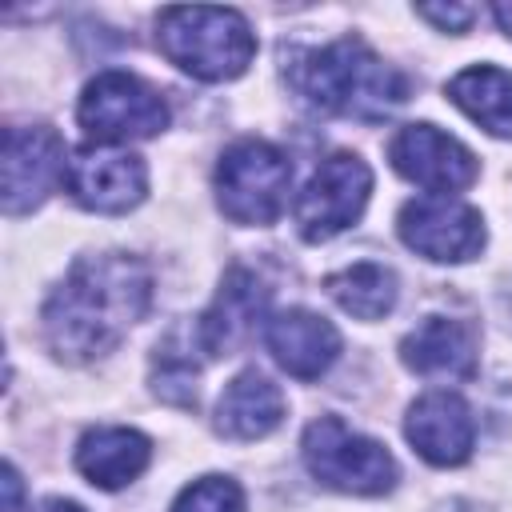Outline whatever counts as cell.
<instances>
[{
	"label": "cell",
	"instance_id": "6da1fadb",
	"mask_svg": "<svg viewBox=\"0 0 512 512\" xmlns=\"http://www.w3.org/2000/svg\"><path fill=\"white\" fill-rule=\"evenodd\" d=\"M152 308V268L128 252L84 256L44 300L40 324L52 356L68 364L112 352Z\"/></svg>",
	"mask_w": 512,
	"mask_h": 512
},
{
	"label": "cell",
	"instance_id": "7a4b0ae2",
	"mask_svg": "<svg viewBox=\"0 0 512 512\" xmlns=\"http://www.w3.org/2000/svg\"><path fill=\"white\" fill-rule=\"evenodd\" d=\"M292 84L312 108L348 120H384L408 100V76L356 36L304 52L292 68Z\"/></svg>",
	"mask_w": 512,
	"mask_h": 512
},
{
	"label": "cell",
	"instance_id": "3957f363",
	"mask_svg": "<svg viewBox=\"0 0 512 512\" xmlns=\"http://www.w3.org/2000/svg\"><path fill=\"white\" fill-rule=\"evenodd\" d=\"M156 44L180 72L208 84L236 80L256 56V36L236 8H164Z\"/></svg>",
	"mask_w": 512,
	"mask_h": 512
},
{
	"label": "cell",
	"instance_id": "277c9868",
	"mask_svg": "<svg viewBox=\"0 0 512 512\" xmlns=\"http://www.w3.org/2000/svg\"><path fill=\"white\" fill-rule=\"evenodd\" d=\"M292 160L268 140H236L216 164V204L232 224H276L288 208Z\"/></svg>",
	"mask_w": 512,
	"mask_h": 512
},
{
	"label": "cell",
	"instance_id": "5b68a950",
	"mask_svg": "<svg viewBox=\"0 0 512 512\" xmlns=\"http://www.w3.org/2000/svg\"><path fill=\"white\" fill-rule=\"evenodd\" d=\"M300 452H304V468L324 488H336L348 496H380L396 484L392 452L380 440L348 428L340 416L312 420L304 428Z\"/></svg>",
	"mask_w": 512,
	"mask_h": 512
},
{
	"label": "cell",
	"instance_id": "8992f818",
	"mask_svg": "<svg viewBox=\"0 0 512 512\" xmlns=\"http://www.w3.org/2000/svg\"><path fill=\"white\" fill-rule=\"evenodd\" d=\"M80 128L96 140V144H128V140H148L156 132L168 128V104L164 96L120 68L100 72L96 80L84 84L80 96Z\"/></svg>",
	"mask_w": 512,
	"mask_h": 512
},
{
	"label": "cell",
	"instance_id": "52a82bcc",
	"mask_svg": "<svg viewBox=\"0 0 512 512\" xmlns=\"http://www.w3.org/2000/svg\"><path fill=\"white\" fill-rule=\"evenodd\" d=\"M372 192V168L356 152H332L308 176L304 192L296 196V228L308 244L332 240L336 232L352 228L364 216Z\"/></svg>",
	"mask_w": 512,
	"mask_h": 512
},
{
	"label": "cell",
	"instance_id": "ba28073f",
	"mask_svg": "<svg viewBox=\"0 0 512 512\" xmlns=\"http://www.w3.org/2000/svg\"><path fill=\"white\" fill-rule=\"evenodd\" d=\"M68 160L64 140L48 124L28 128H4V152H0V200L8 216L32 212L64 184Z\"/></svg>",
	"mask_w": 512,
	"mask_h": 512
},
{
	"label": "cell",
	"instance_id": "9c48e42d",
	"mask_svg": "<svg viewBox=\"0 0 512 512\" xmlns=\"http://www.w3.org/2000/svg\"><path fill=\"white\" fill-rule=\"evenodd\" d=\"M396 228L412 252H420L424 260H436V264H460V260L480 256L484 236H488L480 212L452 196L408 200L396 216Z\"/></svg>",
	"mask_w": 512,
	"mask_h": 512
},
{
	"label": "cell",
	"instance_id": "30bf717a",
	"mask_svg": "<svg viewBox=\"0 0 512 512\" xmlns=\"http://www.w3.org/2000/svg\"><path fill=\"white\" fill-rule=\"evenodd\" d=\"M64 188L72 192V200L88 212H104V216H120L128 208H136L148 192V164L116 144H88L80 152H72L68 160V176Z\"/></svg>",
	"mask_w": 512,
	"mask_h": 512
},
{
	"label": "cell",
	"instance_id": "8fae6325",
	"mask_svg": "<svg viewBox=\"0 0 512 512\" xmlns=\"http://www.w3.org/2000/svg\"><path fill=\"white\" fill-rule=\"evenodd\" d=\"M388 160L404 180L428 188V196H452L480 172L476 156L436 124H404L388 144Z\"/></svg>",
	"mask_w": 512,
	"mask_h": 512
},
{
	"label": "cell",
	"instance_id": "7c38bea8",
	"mask_svg": "<svg viewBox=\"0 0 512 512\" xmlns=\"http://www.w3.org/2000/svg\"><path fill=\"white\" fill-rule=\"evenodd\" d=\"M264 308H268V288L260 284V276L248 268H232L224 276L212 308L192 328L196 348L204 356H232L256 332Z\"/></svg>",
	"mask_w": 512,
	"mask_h": 512
},
{
	"label": "cell",
	"instance_id": "4fadbf2b",
	"mask_svg": "<svg viewBox=\"0 0 512 512\" xmlns=\"http://www.w3.org/2000/svg\"><path fill=\"white\" fill-rule=\"evenodd\" d=\"M404 436L428 464L452 468V464H464L472 456L476 420H472V408L464 404V396H456V392H424L408 408Z\"/></svg>",
	"mask_w": 512,
	"mask_h": 512
},
{
	"label": "cell",
	"instance_id": "5bb4252c",
	"mask_svg": "<svg viewBox=\"0 0 512 512\" xmlns=\"http://www.w3.org/2000/svg\"><path fill=\"white\" fill-rule=\"evenodd\" d=\"M264 344L272 360L296 380H320L340 356V332L308 308H288V312L268 316Z\"/></svg>",
	"mask_w": 512,
	"mask_h": 512
},
{
	"label": "cell",
	"instance_id": "9a60e30c",
	"mask_svg": "<svg viewBox=\"0 0 512 512\" xmlns=\"http://www.w3.org/2000/svg\"><path fill=\"white\" fill-rule=\"evenodd\" d=\"M400 360L428 380H468L476 372V332L452 316H424L400 340Z\"/></svg>",
	"mask_w": 512,
	"mask_h": 512
},
{
	"label": "cell",
	"instance_id": "2e32d148",
	"mask_svg": "<svg viewBox=\"0 0 512 512\" xmlns=\"http://www.w3.org/2000/svg\"><path fill=\"white\" fill-rule=\"evenodd\" d=\"M284 420V392L256 368L228 380L216 400V432L228 440H260Z\"/></svg>",
	"mask_w": 512,
	"mask_h": 512
},
{
	"label": "cell",
	"instance_id": "e0dca14e",
	"mask_svg": "<svg viewBox=\"0 0 512 512\" xmlns=\"http://www.w3.org/2000/svg\"><path fill=\"white\" fill-rule=\"evenodd\" d=\"M152 460V440L136 428H92L76 444V468L88 484L112 492L132 484Z\"/></svg>",
	"mask_w": 512,
	"mask_h": 512
},
{
	"label": "cell",
	"instance_id": "ac0fdd59",
	"mask_svg": "<svg viewBox=\"0 0 512 512\" xmlns=\"http://www.w3.org/2000/svg\"><path fill=\"white\" fill-rule=\"evenodd\" d=\"M448 100L492 136H512V72L496 64L464 68L448 80Z\"/></svg>",
	"mask_w": 512,
	"mask_h": 512
},
{
	"label": "cell",
	"instance_id": "d6986e66",
	"mask_svg": "<svg viewBox=\"0 0 512 512\" xmlns=\"http://www.w3.org/2000/svg\"><path fill=\"white\" fill-rule=\"evenodd\" d=\"M324 288L356 320H380V316H388L396 308V296H400L396 272L384 268V264H376V260H356V264L332 272L324 280Z\"/></svg>",
	"mask_w": 512,
	"mask_h": 512
},
{
	"label": "cell",
	"instance_id": "ffe728a7",
	"mask_svg": "<svg viewBox=\"0 0 512 512\" xmlns=\"http://www.w3.org/2000/svg\"><path fill=\"white\" fill-rule=\"evenodd\" d=\"M172 512H244V492L232 476H200L172 500Z\"/></svg>",
	"mask_w": 512,
	"mask_h": 512
},
{
	"label": "cell",
	"instance_id": "44dd1931",
	"mask_svg": "<svg viewBox=\"0 0 512 512\" xmlns=\"http://www.w3.org/2000/svg\"><path fill=\"white\" fill-rule=\"evenodd\" d=\"M416 16L432 20L440 32H464L476 20V8L472 4H420Z\"/></svg>",
	"mask_w": 512,
	"mask_h": 512
},
{
	"label": "cell",
	"instance_id": "7402d4cb",
	"mask_svg": "<svg viewBox=\"0 0 512 512\" xmlns=\"http://www.w3.org/2000/svg\"><path fill=\"white\" fill-rule=\"evenodd\" d=\"M28 512H84L76 500H64V496H48V500H40L36 508H28Z\"/></svg>",
	"mask_w": 512,
	"mask_h": 512
},
{
	"label": "cell",
	"instance_id": "603a6c76",
	"mask_svg": "<svg viewBox=\"0 0 512 512\" xmlns=\"http://www.w3.org/2000/svg\"><path fill=\"white\" fill-rule=\"evenodd\" d=\"M492 16H496L500 32L512 40V0H496V4H492Z\"/></svg>",
	"mask_w": 512,
	"mask_h": 512
}]
</instances>
